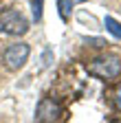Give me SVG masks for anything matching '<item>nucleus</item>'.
Returning a JSON list of instances; mask_svg holds the SVG:
<instances>
[{
  "mask_svg": "<svg viewBox=\"0 0 121 123\" xmlns=\"http://www.w3.org/2000/svg\"><path fill=\"white\" fill-rule=\"evenodd\" d=\"M86 73L97 77V79H103V81H110V79H117L121 75V57L119 55H99L95 59H90L86 64Z\"/></svg>",
  "mask_w": 121,
  "mask_h": 123,
  "instance_id": "nucleus-1",
  "label": "nucleus"
},
{
  "mask_svg": "<svg viewBox=\"0 0 121 123\" xmlns=\"http://www.w3.org/2000/svg\"><path fill=\"white\" fill-rule=\"evenodd\" d=\"M29 31V20L16 9L0 11V33L7 35H24Z\"/></svg>",
  "mask_w": 121,
  "mask_h": 123,
  "instance_id": "nucleus-2",
  "label": "nucleus"
},
{
  "mask_svg": "<svg viewBox=\"0 0 121 123\" xmlns=\"http://www.w3.org/2000/svg\"><path fill=\"white\" fill-rule=\"evenodd\" d=\"M29 55H31V46H29L26 42H16V44H9L7 49H5L2 62H5L7 70H13V73H16V70H20L26 64Z\"/></svg>",
  "mask_w": 121,
  "mask_h": 123,
  "instance_id": "nucleus-3",
  "label": "nucleus"
},
{
  "mask_svg": "<svg viewBox=\"0 0 121 123\" xmlns=\"http://www.w3.org/2000/svg\"><path fill=\"white\" fill-rule=\"evenodd\" d=\"M62 117V105H59L53 97H44L38 103V110H35V121L38 123H55Z\"/></svg>",
  "mask_w": 121,
  "mask_h": 123,
  "instance_id": "nucleus-4",
  "label": "nucleus"
},
{
  "mask_svg": "<svg viewBox=\"0 0 121 123\" xmlns=\"http://www.w3.org/2000/svg\"><path fill=\"white\" fill-rule=\"evenodd\" d=\"M106 29H108L117 40H121V22H117L115 18H110V15H106Z\"/></svg>",
  "mask_w": 121,
  "mask_h": 123,
  "instance_id": "nucleus-5",
  "label": "nucleus"
},
{
  "mask_svg": "<svg viewBox=\"0 0 121 123\" xmlns=\"http://www.w3.org/2000/svg\"><path fill=\"white\" fill-rule=\"evenodd\" d=\"M57 9H59V15H62V20L66 22L70 18V11H73V2L70 0H57Z\"/></svg>",
  "mask_w": 121,
  "mask_h": 123,
  "instance_id": "nucleus-6",
  "label": "nucleus"
},
{
  "mask_svg": "<svg viewBox=\"0 0 121 123\" xmlns=\"http://www.w3.org/2000/svg\"><path fill=\"white\" fill-rule=\"evenodd\" d=\"M42 7H44V0H33L31 2V11H33V20L35 22L42 20Z\"/></svg>",
  "mask_w": 121,
  "mask_h": 123,
  "instance_id": "nucleus-7",
  "label": "nucleus"
},
{
  "mask_svg": "<svg viewBox=\"0 0 121 123\" xmlns=\"http://www.w3.org/2000/svg\"><path fill=\"white\" fill-rule=\"evenodd\" d=\"M112 101H115V108L121 112V84L117 86V90H115V95H112Z\"/></svg>",
  "mask_w": 121,
  "mask_h": 123,
  "instance_id": "nucleus-8",
  "label": "nucleus"
},
{
  "mask_svg": "<svg viewBox=\"0 0 121 123\" xmlns=\"http://www.w3.org/2000/svg\"><path fill=\"white\" fill-rule=\"evenodd\" d=\"M110 123H121V119H112V121H110Z\"/></svg>",
  "mask_w": 121,
  "mask_h": 123,
  "instance_id": "nucleus-9",
  "label": "nucleus"
},
{
  "mask_svg": "<svg viewBox=\"0 0 121 123\" xmlns=\"http://www.w3.org/2000/svg\"><path fill=\"white\" fill-rule=\"evenodd\" d=\"M79 2H86V0H79Z\"/></svg>",
  "mask_w": 121,
  "mask_h": 123,
  "instance_id": "nucleus-10",
  "label": "nucleus"
}]
</instances>
